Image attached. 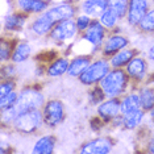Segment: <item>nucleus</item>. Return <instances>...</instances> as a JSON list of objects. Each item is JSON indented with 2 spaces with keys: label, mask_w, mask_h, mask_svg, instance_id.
<instances>
[{
  "label": "nucleus",
  "mask_w": 154,
  "mask_h": 154,
  "mask_svg": "<svg viewBox=\"0 0 154 154\" xmlns=\"http://www.w3.org/2000/svg\"><path fill=\"white\" fill-rule=\"evenodd\" d=\"M44 106V95L34 88H25L20 92L15 106L5 111H2V119L4 122H9L26 111L38 109Z\"/></svg>",
  "instance_id": "1"
},
{
  "label": "nucleus",
  "mask_w": 154,
  "mask_h": 154,
  "mask_svg": "<svg viewBox=\"0 0 154 154\" xmlns=\"http://www.w3.org/2000/svg\"><path fill=\"white\" fill-rule=\"evenodd\" d=\"M128 85V74H125L122 70H113L101 79L100 87L108 97H117L121 95L127 88Z\"/></svg>",
  "instance_id": "2"
},
{
  "label": "nucleus",
  "mask_w": 154,
  "mask_h": 154,
  "mask_svg": "<svg viewBox=\"0 0 154 154\" xmlns=\"http://www.w3.org/2000/svg\"><path fill=\"white\" fill-rule=\"evenodd\" d=\"M44 116L38 109L26 111L13 120V127L23 133H33L41 127Z\"/></svg>",
  "instance_id": "3"
},
{
  "label": "nucleus",
  "mask_w": 154,
  "mask_h": 154,
  "mask_svg": "<svg viewBox=\"0 0 154 154\" xmlns=\"http://www.w3.org/2000/svg\"><path fill=\"white\" fill-rule=\"evenodd\" d=\"M108 72H109V63L104 59H99L94 63H90V66L83 71L79 78L83 85H95L101 82V79Z\"/></svg>",
  "instance_id": "4"
},
{
  "label": "nucleus",
  "mask_w": 154,
  "mask_h": 154,
  "mask_svg": "<svg viewBox=\"0 0 154 154\" xmlns=\"http://www.w3.org/2000/svg\"><path fill=\"white\" fill-rule=\"evenodd\" d=\"M44 121L46 122L49 127H55L63 120L65 116V108L63 104L59 100H50L45 104L42 111Z\"/></svg>",
  "instance_id": "5"
},
{
  "label": "nucleus",
  "mask_w": 154,
  "mask_h": 154,
  "mask_svg": "<svg viewBox=\"0 0 154 154\" xmlns=\"http://www.w3.org/2000/svg\"><path fill=\"white\" fill-rule=\"evenodd\" d=\"M78 33V26H76V23L72 21L71 19L69 20H63V21L58 23L50 32V37L53 38L54 41H58V42H63L66 40H71L74 38Z\"/></svg>",
  "instance_id": "6"
},
{
  "label": "nucleus",
  "mask_w": 154,
  "mask_h": 154,
  "mask_svg": "<svg viewBox=\"0 0 154 154\" xmlns=\"http://www.w3.org/2000/svg\"><path fill=\"white\" fill-rule=\"evenodd\" d=\"M148 13L146 0H131L128 7V21L132 25H138L141 20Z\"/></svg>",
  "instance_id": "7"
},
{
  "label": "nucleus",
  "mask_w": 154,
  "mask_h": 154,
  "mask_svg": "<svg viewBox=\"0 0 154 154\" xmlns=\"http://www.w3.org/2000/svg\"><path fill=\"white\" fill-rule=\"evenodd\" d=\"M113 143L109 138L104 137V138H96L92 141L87 142L82 149L80 153H86V154H107L111 152Z\"/></svg>",
  "instance_id": "8"
},
{
  "label": "nucleus",
  "mask_w": 154,
  "mask_h": 154,
  "mask_svg": "<svg viewBox=\"0 0 154 154\" xmlns=\"http://www.w3.org/2000/svg\"><path fill=\"white\" fill-rule=\"evenodd\" d=\"M83 38L88 41L90 44H92L94 46H99L104 40V25L96 20L91 21L90 26L85 30Z\"/></svg>",
  "instance_id": "9"
},
{
  "label": "nucleus",
  "mask_w": 154,
  "mask_h": 154,
  "mask_svg": "<svg viewBox=\"0 0 154 154\" xmlns=\"http://www.w3.org/2000/svg\"><path fill=\"white\" fill-rule=\"evenodd\" d=\"M46 15L57 25L58 23L63 21V20L71 19L75 15V9H74V7L70 4H59V5H55L53 8H50L49 11H46Z\"/></svg>",
  "instance_id": "10"
},
{
  "label": "nucleus",
  "mask_w": 154,
  "mask_h": 154,
  "mask_svg": "<svg viewBox=\"0 0 154 154\" xmlns=\"http://www.w3.org/2000/svg\"><path fill=\"white\" fill-rule=\"evenodd\" d=\"M120 106L121 103L119 101L116 97H111L109 100L103 101V103L97 108V113L101 119L104 120H109V119H113L119 115V111H120Z\"/></svg>",
  "instance_id": "11"
},
{
  "label": "nucleus",
  "mask_w": 154,
  "mask_h": 154,
  "mask_svg": "<svg viewBox=\"0 0 154 154\" xmlns=\"http://www.w3.org/2000/svg\"><path fill=\"white\" fill-rule=\"evenodd\" d=\"M108 8V0H86L82 5V9L86 15L100 17Z\"/></svg>",
  "instance_id": "12"
},
{
  "label": "nucleus",
  "mask_w": 154,
  "mask_h": 154,
  "mask_svg": "<svg viewBox=\"0 0 154 154\" xmlns=\"http://www.w3.org/2000/svg\"><path fill=\"white\" fill-rule=\"evenodd\" d=\"M128 45V40L122 36H112L106 41L103 48V53L106 55L116 54L121 49H124Z\"/></svg>",
  "instance_id": "13"
},
{
  "label": "nucleus",
  "mask_w": 154,
  "mask_h": 154,
  "mask_svg": "<svg viewBox=\"0 0 154 154\" xmlns=\"http://www.w3.org/2000/svg\"><path fill=\"white\" fill-rule=\"evenodd\" d=\"M146 72V63L142 58H132L127 65V74L134 79H142Z\"/></svg>",
  "instance_id": "14"
},
{
  "label": "nucleus",
  "mask_w": 154,
  "mask_h": 154,
  "mask_svg": "<svg viewBox=\"0 0 154 154\" xmlns=\"http://www.w3.org/2000/svg\"><path fill=\"white\" fill-rule=\"evenodd\" d=\"M19 8L26 13H38L48 8V2L45 0H17Z\"/></svg>",
  "instance_id": "15"
},
{
  "label": "nucleus",
  "mask_w": 154,
  "mask_h": 154,
  "mask_svg": "<svg viewBox=\"0 0 154 154\" xmlns=\"http://www.w3.org/2000/svg\"><path fill=\"white\" fill-rule=\"evenodd\" d=\"M142 119H143V109L142 108H138V109L122 113L121 124L128 129H133V128L137 127V125H140V122L142 121Z\"/></svg>",
  "instance_id": "16"
},
{
  "label": "nucleus",
  "mask_w": 154,
  "mask_h": 154,
  "mask_svg": "<svg viewBox=\"0 0 154 154\" xmlns=\"http://www.w3.org/2000/svg\"><path fill=\"white\" fill-rule=\"evenodd\" d=\"M88 66H90V58L88 57H78V58L72 59V61L70 62L67 74L70 76H80Z\"/></svg>",
  "instance_id": "17"
},
{
  "label": "nucleus",
  "mask_w": 154,
  "mask_h": 154,
  "mask_svg": "<svg viewBox=\"0 0 154 154\" xmlns=\"http://www.w3.org/2000/svg\"><path fill=\"white\" fill-rule=\"evenodd\" d=\"M54 145H55V140L51 136H44L41 137L34 145L33 153L36 154H50L54 150Z\"/></svg>",
  "instance_id": "18"
},
{
  "label": "nucleus",
  "mask_w": 154,
  "mask_h": 154,
  "mask_svg": "<svg viewBox=\"0 0 154 154\" xmlns=\"http://www.w3.org/2000/svg\"><path fill=\"white\" fill-rule=\"evenodd\" d=\"M134 57V50L133 49H128V50H121L116 53L112 57L111 59V65L113 66V67H122V66L128 65L129 62H131V59Z\"/></svg>",
  "instance_id": "19"
},
{
  "label": "nucleus",
  "mask_w": 154,
  "mask_h": 154,
  "mask_svg": "<svg viewBox=\"0 0 154 154\" xmlns=\"http://www.w3.org/2000/svg\"><path fill=\"white\" fill-rule=\"evenodd\" d=\"M141 108V101H140V95H136V94H132V95H128L124 100L121 101L120 106V111L121 113H127V112L134 111Z\"/></svg>",
  "instance_id": "20"
},
{
  "label": "nucleus",
  "mask_w": 154,
  "mask_h": 154,
  "mask_svg": "<svg viewBox=\"0 0 154 154\" xmlns=\"http://www.w3.org/2000/svg\"><path fill=\"white\" fill-rule=\"evenodd\" d=\"M69 66H70V62L67 61V59L59 58L50 65V67H49V70H48V74L50 76H59V75L65 74V72H67Z\"/></svg>",
  "instance_id": "21"
},
{
  "label": "nucleus",
  "mask_w": 154,
  "mask_h": 154,
  "mask_svg": "<svg viewBox=\"0 0 154 154\" xmlns=\"http://www.w3.org/2000/svg\"><path fill=\"white\" fill-rule=\"evenodd\" d=\"M30 51H32V48H30L29 44L24 42V44L17 45V48L15 49V51L12 54V61L15 63H20V62L26 61L30 55Z\"/></svg>",
  "instance_id": "22"
},
{
  "label": "nucleus",
  "mask_w": 154,
  "mask_h": 154,
  "mask_svg": "<svg viewBox=\"0 0 154 154\" xmlns=\"http://www.w3.org/2000/svg\"><path fill=\"white\" fill-rule=\"evenodd\" d=\"M140 101H141V108L143 111H150L154 108V90L145 88L140 94Z\"/></svg>",
  "instance_id": "23"
},
{
  "label": "nucleus",
  "mask_w": 154,
  "mask_h": 154,
  "mask_svg": "<svg viewBox=\"0 0 154 154\" xmlns=\"http://www.w3.org/2000/svg\"><path fill=\"white\" fill-rule=\"evenodd\" d=\"M24 23H25V16L23 15H11L8 17H5L4 26L7 30H17L20 29Z\"/></svg>",
  "instance_id": "24"
},
{
  "label": "nucleus",
  "mask_w": 154,
  "mask_h": 154,
  "mask_svg": "<svg viewBox=\"0 0 154 154\" xmlns=\"http://www.w3.org/2000/svg\"><path fill=\"white\" fill-rule=\"evenodd\" d=\"M119 19H120V16L117 15V12L108 7L106 11H104L103 15L100 16V23L103 24L104 26H107V28H112L115 24L117 23Z\"/></svg>",
  "instance_id": "25"
},
{
  "label": "nucleus",
  "mask_w": 154,
  "mask_h": 154,
  "mask_svg": "<svg viewBox=\"0 0 154 154\" xmlns=\"http://www.w3.org/2000/svg\"><path fill=\"white\" fill-rule=\"evenodd\" d=\"M108 7L112 8L113 11L117 12V15L121 17L125 16V13L128 12V7L129 3L128 0H108Z\"/></svg>",
  "instance_id": "26"
},
{
  "label": "nucleus",
  "mask_w": 154,
  "mask_h": 154,
  "mask_svg": "<svg viewBox=\"0 0 154 154\" xmlns=\"http://www.w3.org/2000/svg\"><path fill=\"white\" fill-rule=\"evenodd\" d=\"M138 25L142 32H154V9L146 13Z\"/></svg>",
  "instance_id": "27"
},
{
  "label": "nucleus",
  "mask_w": 154,
  "mask_h": 154,
  "mask_svg": "<svg viewBox=\"0 0 154 154\" xmlns=\"http://www.w3.org/2000/svg\"><path fill=\"white\" fill-rule=\"evenodd\" d=\"M17 97H19V95L16 92H13V91L0 97V108H2V111H5L8 108H11L12 106H15V103L17 101Z\"/></svg>",
  "instance_id": "28"
},
{
  "label": "nucleus",
  "mask_w": 154,
  "mask_h": 154,
  "mask_svg": "<svg viewBox=\"0 0 154 154\" xmlns=\"http://www.w3.org/2000/svg\"><path fill=\"white\" fill-rule=\"evenodd\" d=\"M75 23H76V26H78V30H82L83 32V30H86L90 26L91 19L88 17V15H83V16H79Z\"/></svg>",
  "instance_id": "29"
},
{
  "label": "nucleus",
  "mask_w": 154,
  "mask_h": 154,
  "mask_svg": "<svg viewBox=\"0 0 154 154\" xmlns=\"http://www.w3.org/2000/svg\"><path fill=\"white\" fill-rule=\"evenodd\" d=\"M9 57H11V44L7 42V41H3L2 49H0V58L4 62L7 59H9Z\"/></svg>",
  "instance_id": "30"
},
{
  "label": "nucleus",
  "mask_w": 154,
  "mask_h": 154,
  "mask_svg": "<svg viewBox=\"0 0 154 154\" xmlns=\"http://www.w3.org/2000/svg\"><path fill=\"white\" fill-rule=\"evenodd\" d=\"M90 95H91V101H92V104H97L104 99L106 94H104V91L101 90V87H100V88H95L94 91H91Z\"/></svg>",
  "instance_id": "31"
},
{
  "label": "nucleus",
  "mask_w": 154,
  "mask_h": 154,
  "mask_svg": "<svg viewBox=\"0 0 154 154\" xmlns=\"http://www.w3.org/2000/svg\"><path fill=\"white\" fill-rule=\"evenodd\" d=\"M13 88H15V85H13L12 82H9V80L8 82H3L2 87H0V97L7 95V94H9V92H12Z\"/></svg>",
  "instance_id": "32"
},
{
  "label": "nucleus",
  "mask_w": 154,
  "mask_h": 154,
  "mask_svg": "<svg viewBox=\"0 0 154 154\" xmlns=\"http://www.w3.org/2000/svg\"><path fill=\"white\" fill-rule=\"evenodd\" d=\"M149 58H150V59H152V61L154 62V45H153V46L149 49Z\"/></svg>",
  "instance_id": "33"
},
{
  "label": "nucleus",
  "mask_w": 154,
  "mask_h": 154,
  "mask_svg": "<svg viewBox=\"0 0 154 154\" xmlns=\"http://www.w3.org/2000/svg\"><path fill=\"white\" fill-rule=\"evenodd\" d=\"M149 150H150V153H154V137L149 143Z\"/></svg>",
  "instance_id": "34"
},
{
  "label": "nucleus",
  "mask_w": 154,
  "mask_h": 154,
  "mask_svg": "<svg viewBox=\"0 0 154 154\" xmlns=\"http://www.w3.org/2000/svg\"><path fill=\"white\" fill-rule=\"evenodd\" d=\"M152 117H153V120H154V108L152 109Z\"/></svg>",
  "instance_id": "35"
}]
</instances>
